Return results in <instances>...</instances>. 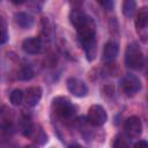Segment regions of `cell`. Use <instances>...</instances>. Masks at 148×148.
I'll use <instances>...</instances> for the list:
<instances>
[{"instance_id": "7a4b0ae2", "label": "cell", "mask_w": 148, "mask_h": 148, "mask_svg": "<svg viewBox=\"0 0 148 148\" xmlns=\"http://www.w3.org/2000/svg\"><path fill=\"white\" fill-rule=\"evenodd\" d=\"M125 64L132 69H141L145 66V56L138 44L131 43L127 45L125 51Z\"/></svg>"}, {"instance_id": "8fae6325", "label": "cell", "mask_w": 148, "mask_h": 148, "mask_svg": "<svg viewBox=\"0 0 148 148\" xmlns=\"http://www.w3.org/2000/svg\"><path fill=\"white\" fill-rule=\"evenodd\" d=\"M15 132V127L10 121H2L0 124V145L8 142Z\"/></svg>"}, {"instance_id": "ac0fdd59", "label": "cell", "mask_w": 148, "mask_h": 148, "mask_svg": "<svg viewBox=\"0 0 148 148\" xmlns=\"http://www.w3.org/2000/svg\"><path fill=\"white\" fill-rule=\"evenodd\" d=\"M8 39V29H7V22L3 16L0 15V44L6 43Z\"/></svg>"}, {"instance_id": "3957f363", "label": "cell", "mask_w": 148, "mask_h": 148, "mask_svg": "<svg viewBox=\"0 0 148 148\" xmlns=\"http://www.w3.org/2000/svg\"><path fill=\"white\" fill-rule=\"evenodd\" d=\"M119 87H120L121 91L126 96L133 97V96H135L140 91V89H141V81L134 74H126L120 80Z\"/></svg>"}, {"instance_id": "6da1fadb", "label": "cell", "mask_w": 148, "mask_h": 148, "mask_svg": "<svg viewBox=\"0 0 148 148\" xmlns=\"http://www.w3.org/2000/svg\"><path fill=\"white\" fill-rule=\"evenodd\" d=\"M52 111L61 120H71L76 112L75 105L65 96L54 97L52 101Z\"/></svg>"}, {"instance_id": "4fadbf2b", "label": "cell", "mask_w": 148, "mask_h": 148, "mask_svg": "<svg viewBox=\"0 0 148 148\" xmlns=\"http://www.w3.org/2000/svg\"><path fill=\"white\" fill-rule=\"evenodd\" d=\"M147 22H148V9L146 6L141 7L135 16V28L139 31L145 30L147 27Z\"/></svg>"}, {"instance_id": "30bf717a", "label": "cell", "mask_w": 148, "mask_h": 148, "mask_svg": "<svg viewBox=\"0 0 148 148\" xmlns=\"http://www.w3.org/2000/svg\"><path fill=\"white\" fill-rule=\"evenodd\" d=\"M118 44L113 40H109L108 43H105L104 49H103V59L106 62H111L112 60L116 59V57L118 56Z\"/></svg>"}, {"instance_id": "2e32d148", "label": "cell", "mask_w": 148, "mask_h": 148, "mask_svg": "<svg viewBox=\"0 0 148 148\" xmlns=\"http://www.w3.org/2000/svg\"><path fill=\"white\" fill-rule=\"evenodd\" d=\"M34 75H35V73H34L32 68L27 65V66H23V67L17 72L16 77H17L18 80H21V81H28V80L32 79Z\"/></svg>"}, {"instance_id": "52a82bcc", "label": "cell", "mask_w": 148, "mask_h": 148, "mask_svg": "<svg viewBox=\"0 0 148 148\" xmlns=\"http://www.w3.org/2000/svg\"><path fill=\"white\" fill-rule=\"evenodd\" d=\"M42 95H43V89L40 87H30L27 89L25 94H24V101H25V104L30 108H34L36 106L40 98H42Z\"/></svg>"}, {"instance_id": "7c38bea8", "label": "cell", "mask_w": 148, "mask_h": 148, "mask_svg": "<svg viewBox=\"0 0 148 148\" xmlns=\"http://www.w3.org/2000/svg\"><path fill=\"white\" fill-rule=\"evenodd\" d=\"M14 21L22 29H29L34 24V17L28 13H23V12L16 13L14 15Z\"/></svg>"}, {"instance_id": "d6986e66", "label": "cell", "mask_w": 148, "mask_h": 148, "mask_svg": "<svg viewBox=\"0 0 148 148\" xmlns=\"http://www.w3.org/2000/svg\"><path fill=\"white\" fill-rule=\"evenodd\" d=\"M131 139L127 138L125 134H118L114 139V142H113V147L114 148H119V147H128L131 145Z\"/></svg>"}, {"instance_id": "5bb4252c", "label": "cell", "mask_w": 148, "mask_h": 148, "mask_svg": "<svg viewBox=\"0 0 148 148\" xmlns=\"http://www.w3.org/2000/svg\"><path fill=\"white\" fill-rule=\"evenodd\" d=\"M88 18V15L80 9H72L69 13V21L74 28H77Z\"/></svg>"}, {"instance_id": "603a6c76", "label": "cell", "mask_w": 148, "mask_h": 148, "mask_svg": "<svg viewBox=\"0 0 148 148\" xmlns=\"http://www.w3.org/2000/svg\"><path fill=\"white\" fill-rule=\"evenodd\" d=\"M38 1H40V2H44V1H45V0H38Z\"/></svg>"}, {"instance_id": "7402d4cb", "label": "cell", "mask_w": 148, "mask_h": 148, "mask_svg": "<svg viewBox=\"0 0 148 148\" xmlns=\"http://www.w3.org/2000/svg\"><path fill=\"white\" fill-rule=\"evenodd\" d=\"M14 5H21V3H23V2H25L27 0H10Z\"/></svg>"}, {"instance_id": "ba28073f", "label": "cell", "mask_w": 148, "mask_h": 148, "mask_svg": "<svg viewBox=\"0 0 148 148\" xmlns=\"http://www.w3.org/2000/svg\"><path fill=\"white\" fill-rule=\"evenodd\" d=\"M42 49H43V43L42 39L38 37L27 38L22 43V50L28 54H37L42 51Z\"/></svg>"}, {"instance_id": "9c48e42d", "label": "cell", "mask_w": 148, "mask_h": 148, "mask_svg": "<svg viewBox=\"0 0 148 148\" xmlns=\"http://www.w3.org/2000/svg\"><path fill=\"white\" fill-rule=\"evenodd\" d=\"M81 46L84 51V54H86V58L88 61H92L95 60L96 58V54H97V42H96V37H91V38H88L86 40H82L81 43Z\"/></svg>"}, {"instance_id": "ffe728a7", "label": "cell", "mask_w": 148, "mask_h": 148, "mask_svg": "<svg viewBox=\"0 0 148 148\" xmlns=\"http://www.w3.org/2000/svg\"><path fill=\"white\" fill-rule=\"evenodd\" d=\"M96 2L106 10H111L113 8V0H96Z\"/></svg>"}, {"instance_id": "5b68a950", "label": "cell", "mask_w": 148, "mask_h": 148, "mask_svg": "<svg viewBox=\"0 0 148 148\" xmlns=\"http://www.w3.org/2000/svg\"><path fill=\"white\" fill-rule=\"evenodd\" d=\"M124 131H125V135L127 138H130L131 140L139 138V135L142 132L141 119L136 116H132V117L127 118L124 123Z\"/></svg>"}, {"instance_id": "277c9868", "label": "cell", "mask_w": 148, "mask_h": 148, "mask_svg": "<svg viewBox=\"0 0 148 148\" xmlns=\"http://www.w3.org/2000/svg\"><path fill=\"white\" fill-rule=\"evenodd\" d=\"M106 120H108V113L102 105L94 104L89 108L87 114V121L89 125L94 127H101L106 123Z\"/></svg>"}, {"instance_id": "8992f818", "label": "cell", "mask_w": 148, "mask_h": 148, "mask_svg": "<svg viewBox=\"0 0 148 148\" xmlns=\"http://www.w3.org/2000/svg\"><path fill=\"white\" fill-rule=\"evenodd\" d=\"M68 91L76 97H84L88 94V86L84 81L77 77H68L66 81Z\"/></svg>"}, {"instance_id": "44dd1931", "label": "cell", "mask_w": 148, "mask_h": 148, "mask_svg": "<svg viewBox=\"0 0 148 148\" xmlns=\"http://www.w3.org/2000/svg\"><path fill=\"white\" fill-rule=\"evenodd\" d=\"M133 146H134V147H139V148H140V147H147V146H148V142H147L146 140H139V141L135 142Z\"/></svg>"}, {"instance_id": "e0dca14e", "label": "cell", "mask_w": 148, "mask_h": 148, "mask_svg": "<svg viewBox=\"0 0 148 148\" xmlns=\"http://www.w3.org/2000/svg\"><path fill=\"white\" fill-rule=\"evenodd\" d=\"M24 99V92L21 89H14L9 95V101L13 105H20Z\"/></svg>"}, {"instance_id": "9a60e30c", "label": "cell", "mask_w": 148, "mask_h": 148, "mask_svg": "<svg viewBox=\"0 0 148 148\" xmlns=\"http://www.w3.org/2000/svg\"><path fill=\"white\" fill-rule=\"evenodd\" d=\"M135 12H136V2H135V0H124L123 14L126 17H132V16H134Z\"/></svg>"}]
</instances>
